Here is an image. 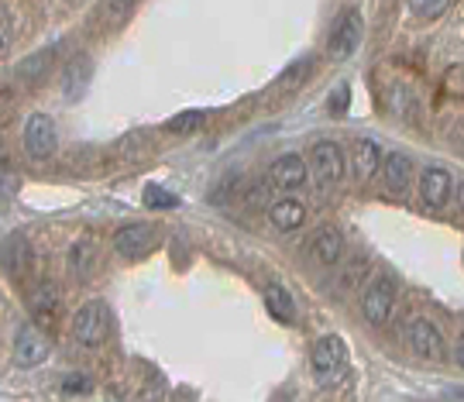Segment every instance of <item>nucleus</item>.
I'll list each match as a JSON object with an SVG mask.
<instances>
[{
    "instance_id": "nucleus-1",
    "label": "nucleus",
    "mask_w": 464,
    "mask_h": 402,
    "mask_svg": "<svg viewBox=\"0 0 464 402\" xmlns=\"http://www.w3.org/2000/svg\"><path fill=\"white\" fill-rule=\"evenodd\" d=\"M309 364H313V375H317L320 385L337 382V379L344 375V368H348V344H344L337 334L320 337V341L313 344V351H309Z\"/></svg>"
},
{
    "instance_id": "nucleus-2",
    "label": "nucleus",
    "mask_w": 464,
    "mask_h": 402,
    "mask_svg": "<svg viewBox=\"0 0 464 402\" xmlns=\"http://www.w3.org/2000/svg\"><path fill=\"white\" fill-rule=\"evenodd\" d=\"M107 330H111V309L100 299H90L86 307H79L76 320H73V334L83 347H100L107 341Z\"/></svg>"
},
{
    "instance_id": "nucleus-3",
    "label": "nucleus",
    "mask_w": 464,
    "mask_h": 402,
    "mask_svg": "<svg viewBox=\"0 0 464 402\" xmlns=\"http://www.w3.org/2000/svg\"><path fill=\"white\" fill-rule=\"evenodd\" d=\"M358 41H361V18H358V11H344L341 18L334 21V28H330L327 56L337 58V62H344V58L354 56Z\"/></svg>"
},
{
    "instance_id": "nucleus-4",
    "label": "nucleus",
    "mask_w": 464,
    "mask_h": 402,
    "mask_svg": "<svg viewBox=\"0 0 464 402\" xmlns=\"http://www.w3.org/2000/svg\"><path fill=\"white\" fill-rule=\"evenodd\" d=\"M24 148L31 158H52L58 148V138H56V124L49 114H31L24 121Z\"/></svg>"
},
{
    "instance_id": "nucleus-5",
    "label": "nucleus",
    "mask_w": 464,
    "mask_h": 402,
    "mask_svg": "<svg viewBox=\"0 0 464 402\" xmlns=\"http://www.w3.org/2000/svg\"><path fill=\"white\" fill-rule=\"evenodd\" d=\"M14 364L18 368H35L49 358V337L41 334V326L35 324H21L14 334Z\"/></svg>"
},
{
    "instance_id": "nucleus-6",
    "label": "nucleus",
    "mask_w": 464,
    "mask_h": 402,
    "mask_svg": "<svg viewBox=\"0 0 464 402\" xmlns=\"http://www.w3.org/2000/svg\"><path fill=\"white\" fill-rule=\"evenodd\" d=\"M392 307H396V286L392 279H371L365 286V296H361V313L368 317V324H386L392 317Z\"/></svg>"
},
{
    "instance_id": "nucleus-7",
    "label": "nucleus",
    "mask_w": 464,
    "mask_h": 402,
    "mask_svg": "<svg viewBox=\"0 0 464 402\" xmlns=\"http://www.w3.org/2000/svg\"><path fill=\"white\" fill-rule=\"evenodd\" d=\"M309 169H313L320 186H334L344 175V152L334 141H317L313 152H309Z\"/></svg>"
},
{
    "instance_id": "nucleus-8",
    "label": "nucleus",
    "mask_w": 464,
    "mask_h": 402,
    "mask_svg": "<svg viewBox=\"0 0 464 402\" xmlns=\"http://www.w3.org/2000/svg\"><path fill=\"white\" fill-rule=\"evenodd\" d=\"M155 245H158V230L152 224H128L114 234V248L124 258H145L155 251Z\"/></svg>"
},
{
    "instance_id": "nucleus-9",
    "label": "nucleus",
    "mask_w": 464,
    "mask_h": 402,
    "mask_svg": "<svg viewBox=\"0 0 464 402\" xmlns=\"http://www.w3.org/2000/svg\"><path fill=\"white\" fill-rule=\"evenodd\" d=\"M409 347L426 358V362H441L444 358V337H441V330L430 324V320H416V324L409 326Z\"/></svg>"
},
{
    "instance_id": "nucleus-10",
    "label": "nucleus",
    "mask_w": 464,
    "mask_h": 402,
    "mask_svg": "<svg viewBox=\"0 0 464 402\" xmlns=\"http://www.w3.org/2000/svg\"><path fill=\"white\" fill-rule=\"evenodd\" d=\"M272 186H279L282 192L303 190L307 186V162L299 155H282L272 162Z\"/></svg>"
},
{
    "instance_id": "nucleus-11",
    "label": "nucleus",
    "mask_w": 464,
    "mask_h": 402,
    "mask_svg": "<svg viewBox=\"0 0 464 402\" xmlns=\"http://www.w3.org/2000/svg\"><path fill=\"white\" fill-rule=\"evenodd\" d=\"M451 186H454V179H451V173L447 169H441V165H430L424 173V179H420V196H424L426 207H444L447 200H451Z\"/></svg>"
},
{
    "instance_id": "nucleus-12",
    "label": "nucleus",
    "mask_w": 464,
    "mask_h": 402,
    "mask_svg": "<svg viewBox=\"0 0 464 402\" xmlns=\"http://www.w3.org/2000/svg\"><path fill=\"white\" fill-rule=\"evenodd\" d=\"M269 217L279 230H296L307 220V207H303L299 196H279L269 203Z\"/></svg>"
},
{
    "instance_id": "nucleus-13",
    "label": "nucleus",
    "mask_w": 464,
    "mask_h": 402,
    "mask_svg": "<svg viewBox=\"0 0 464 402\" xmlns=\"http://www.w3.org/2000/svg\"><path fill=\"white\" fill-rule=\"evenodd\" d=\"M382 179H386V190L392 192V196L406 192L409 179H413V162H409V155L388 152V158L382 162Z\"/></svg>"
},
{
    "instance_id": "nucleus-14",
    "label": "nucleus",
    "mask_w": 464,
    "mask_h": 402,
    "mask_svg": "<svg viewBox=\"0 0 464 402\" xmlns=\"http://www.w3.org/2000/svg\"><path fill=\"white\" fill-rule=\"evenodd\" d=\"M341 251H344V237H341V230L337 228H320L317 234H313V245H309L313 262H320V265H334V262L341 258Z\"/></svg>"
},
{
    "instance_id": "nucleus-15",
    "label": "nucleus",
    "mask_w": 464,
    "mask_h": 402,
    "mask_svg": "<svg viewBox=\"0 0 464 402\" xmlns=\"http://www.w3.org/2000/svg\"><path fill=\"white\" fill-rule=\"evenodd\" d=\"M351 165H354L358 179H371V175L382 169V148L371 138H358L354 141V152H351Z\"/></svg>"
},
{
    "instance_id": "nucleus-16",
    "label": "nucleus",
    "mask_w": 464,
    "mask_h": 402,
    "mask_svg": "<svg viewBox=\"0 0 464 402\" xmlns=\"http://www.w3.org/2000/svg\"><path fill=\"white\" fill-rule=\"evenodd\" d=\"M265 307H269V313L279 324H292V320H296V303H292V296L282 286H269Z\"/></svg>"
},
{
    "instance_id": "nucleus-17",
    "label": "nucleus",
    "mask_w": 464,
    "mask_h": 402,
    "mask_svg": "<svg viewBox=\"0 0 464 402\" xmlns=\"http://www.w3.org/2000/svg\"><path fill=\"white\" fill-rule=\"evenodd\" d=\"M0 258H4V265L11 268V275H18L21 272V262L28 265V241L14 234V237H7L4 245H0Z\"/></svg>"
},
{
    "instance_id": "nucleus-18",
    "label": "nucleus",
    "mask_w": 464,
    "mask_h": 402,
    "mask_svg": "<svg viewBox=\"0 0 464 402\" xmlns=\"http://www.w3.org/2000/svg\"><path fill=\"white\" fill-rule=\"evenodd\" d=\"M76 79H79V90L90 83V58L86 56L76 58V62L69 66V76H66V94L69 96H76Z\"/></svg>"
},
{
    "instance_id": "nucleus-19",
    "label": "nucleus",
    "mask_w": 464,
    "mask_h": 402,
    "mask_svg": "<svg viewBox=\"0 0 464 402\" xmlns=\"http://www.w3.org/2000/svg\"><path fill=\"white\" fill-rule=\"evenodd\" d=\"M145 207H155V210H173V207H179V200H175V192L162 190V186H148V190H145Z\"/></svg>"
},
{
    "instance_id": "nucleus-20",
    "label": "nucleus",
    "mask_w": 464,
    "mask_h": 402,
    "mask_svg": "<svg viewBox=\"0 0 464 402\" xmlns=\"http://www.w3.org/2000/svg\"><path fill=\"white\" fill-rule=\"evenodd\" d=\"M447 4L451 0H409V11L420 14V18H437V14L447 11Z\"/></svg>"
},
{
    "instance_id": "nucleus-21",
    "label": "nucleus",
    "mask_w": 464,
    "mask_h": 402,
    "mask_svg": "<svg viewBox=\"0 0 464 402\" xmlns=\"http://www.w3.org/2000/svg\"><path fill=\"white\" fill-rule=\"evenodd\" d=\"M203 121H207V114H203V111H190V114L173 117V121H169V131H196Z\"/></svg>"
},
{
    "instance_id": "nucleus-22",
    "label": "nucleus",
    "mask_w": 464,
    "mask_h": 402,
    "mask_svg": "<svg viewBox=\"0 0 464 402\" xmlns=\"http://www.w3.org/2000/svg\"><path fill=\"white\" fill-rule=\"evenodd\" d=\"M52 309H56V289L39 286V292H35V313H52Z\"/></svg>"
},
{
    "instance_id": "nucleus-23",
    "label": "nucleus",
    "mask_w": 464,
    "mask_h": 402,
    "mask_svg": "<svg viewBox=\"0 0 464 402\" xmlns=\"http://www.w3.org/2000/svg\"><path fill=\"white\" fill-rule=\"evenodd\" d=\"M131 7H135V0H107V4H103V11H107L114 21L128 18V11H131Z\"/></svg>"
},
{
    "instance_id": "nucleus-24",
    "label": "nucleus",
    "mask_w": 464,
    "mask_h": 402,
    "mask_svg": "<svg viewBox=\"0 0 464 402\" xmlns=\"http://www.w3.org/2000/svg\"><path fill=\"white\" fill-rule=\"evenodd\" d=\"M11 39H14V31H11V18H7V11L0 7V56H7Z\"/></svg>"
},
{
    "instance_id": "nucleus-25",
    "label": "nucleus",
    "mask_w": 464,
    "mask_h": 402,
    "mask_svg": "<svg viewBox=\"0 0 464 402\" xmlns=\"http://www.w3.org/2000/svg\"><path fill=\"white\" fill-rule=\"evenodd\" d=\"M90 265V245H76L73 248V272H86Z\"/></svg>"
},
{
    "instance_id": "nucleus-26",
    "label": "nucleus",
    "mask_w": 464,
    "mask_h": 402,
    "mask_svg": "<svg viewBox=\"0 0 464 402\" xmlns=\"http://www.w3.org/2000/svg\"><path fill=\"white\" fill-rule=\"evenodd\" d=\"M62 392H90V379L73 375V379H66V382H62Z\"/></svg>"
},
{
    "instance_id": "nucleus-27",
    "label": "nucleus",
    "mask_w": 464,
    "mask_h": 402,
    "mask_svg": "<svg viewBox=\"0 0 464 402\" xmlns=\"http://www.w3.org/2000/svg\"><path fill=\"white\" fill-rule=\"evenodd\" d=\"M344 107H348V86H337V94H334V107H330V111H334V114H341Z\"/></svg>"
},
{
    "instance_id": "nucleus-28",
    "label": "nucleus",
    "mask_w": 464,
    "mask_h": 402,
    "mask_svg": "<svg viewBox=\"0 0 464 402\" xmlns=\"http://www.w3.org/2000/svg\"><path fill=\"white\" fill-rule=\"evenodd\" d=\"M458 362H461V368H464V334L458 337Z\"/></svg>"
},
{
    "instance_id": "nucleus-29",
    "label": "nucleus",
    "mask_w": 464,
    "mask_h": 402,
    "mask_svg": "<svg viewBox=\"0 0 464 402\" xmlns=\"http://www.w3.org/2000/svg\"><path fill=\"white\" fill-rule=\"evenodd\" d=\"M461 207H464V186H461Z\"/></svg>"
}]
</instances>
